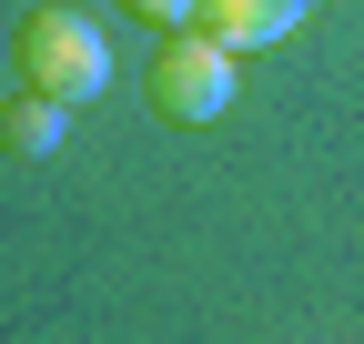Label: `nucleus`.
Listing matches in <instances>:
<instances>
[{"instance_id": "obj_1", "label": "nucleus", "mask_w": 364, "mask_h": 344, "mask_svg": "<svg viewBox=\"0 0 364 344\" xmlns=\"http://www.w3.org/2000/svg\"><path fill=\"white\" fill-rule=\"evenodd\" d=\"M11 61H21V81H31V92H51V102H71V112L112 92V41H102V21L61 11V0L21 11V31H11Z\"/></svg>"}, {"instance_id": "obj_2", "label": "nucleus", "mask_w": 364, "mask_h": 344, "mask_svg": "<svg viewBox=\"0 0 364 344\" xmlns=\"http://www.w3.org/2000/svg\"><path fill=\"white\" fill-rule=\"evenodd\" d=\"M223 112H233V51H223L213 31H172L162 51H152V122L213 132Z\"/></svg>"}, {"instance_id": "obj_3", "label": "nucleus", "mask_w": 364, "mask_h": 344, "mask_svg": "<svg viewBox=\"0 0 364 344\" xmlns=\"http://www.w3.org/2000/svg\"><path fill=\"white\" fill-rule=\"evenodd\" d=\"M304 21H314V0H203L193 31H213L223 51H273V41H294Z\"/></svg>"}, {"instance_id": "obj_4", "label": "nucleus", "mask_w": 364, "mask_h": 344, "mask_svg": "<svg viewBox=\"0 0 364 344\" xmlns=\"http://www.w3.org/2000/svg\"><path fill=\"white\" fill-rule=\"evenodd\" d=\"M61 142H71V102H51V92L21 81V92L0 102V152H11V162H51Z\"/></svg>"}, {"instance_id": "obj_5", "label": "nucleus", "mask_w": 364, "mask_h": 344, "mask_svg": "<svg viewBox=\"0 0 364 344\" xmlns=\"http://www.w3.org/2000/svg\"><path fill=\"white\" fill-rule=\"evenodd\" d=\"M122 11H142L152 31H193V21H203V0H122Z\"/></svg>"}]
</instances>
